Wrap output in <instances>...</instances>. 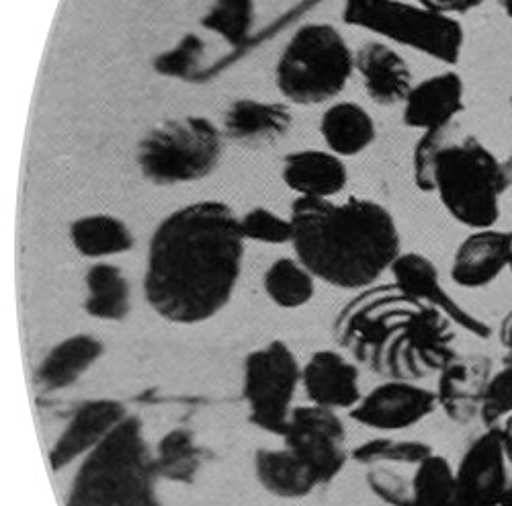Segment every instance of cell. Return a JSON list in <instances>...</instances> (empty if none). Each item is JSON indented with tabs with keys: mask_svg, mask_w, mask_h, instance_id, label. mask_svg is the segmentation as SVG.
Returning <instances> with one entry per match:
<instances>
[{
	"mask_svg": "<svg viewBox=\"0 0 512 506\" xmlns=\"http://www.w3.org/2000/svg\"><path fill=\"white\" fill-rule=\"evenodd\" d=\"M105 345L93 334H72L56 343L33 371V386L41 394L72 388L82 375L101 361Z\"/></svg>",
	"mask_w": 512,
	"mask_h": 506,
	"instance_id": "22",
	"label": "cell"
},
{
	"mask_svg": "<svg viewBox=\"0 0 512 506\" xmlns=\"http://www.w3.org/2000/svg\"><path fill=\"white\" fill-rule=\"evenodd\" d=\"M449 506H451V504H449Z\"/></svg>",
	"mask_w": 512,
	"mask_h": 506,
	"instance_id": "43",
	"label": "cell"
},
{
	"mask_svg": "<svg viewBox=\"0 0 512 506\" xmlns=\"http://www.w3.org/2000/svg\"><path fill=\"white\" fill-rule=\"evenodd\" d=\"M494 375V361L482 353H457L437 373L439 408L457 425H469L480 418L482 398Z\"/></svg>",
	"mask_w": 512,
	"mask_h": 506,
	"instance_id": "16",
	"label": "cell"
},
{
	"mask_svg": "<svg viewBox=\"0 0 512 506\" xmlns=\"http://www.w3.org/2000/svg\"><path fill=\"white\" fill-rule=\"evenodd\" d=\"M512 187V154L498 158L480 138L457 134L433 168V193L445 212L469 230L494 228L500 203Z\"/></svg>",
	"mask_w": 512,
	"mask_h": 506,
	"instance_id": "4",
	"label": "cell"
},
{
	"mask_svg": "<svg viewBox=\"0 0 512 506\" xmlns=\"http://www.w3.org/2000/svg\"><path fill=\"white\" fill-rule=\"evenodd\" d=\"M496 506H512V484L508 486V490L504 492V496L500 498V502Z\"/></svg>",
	"mask_w": 512,
	"mask_h": 506,
	"instance_id": "40",
	"label": "cell"
},
{
	"mask_svg": "<svg viewBox=\"0 0 512 506\" xmlns=\"http://www.w3.org/2000/svg\"><path fill=\"white\" fill-rule=\"evenodd\" d=\"M508 271H510V275H512V255H510V261H508Z\"/></svg>",
	"mask_w": 512,
	"mask_h": 506,
	"instance_id": "41",
	"label": "cell"
},
{
	"mask_svg": "<svg viewBox=\"0 0 512 506\" xmlns=\"http://www.w3.org/2000/svg\"><path fill=\"white\" fill-rule=\"evenodd\" d=\"M293 123V115L285 103L259 101L242 97L228 105L222 132L224 138L240 148L259 150L283 140Z\"/></svg>",
	"mask_w": 512,
	"mask_h": 506,
	"instance_id": "20",
	"label": "cell"
},
{
	"mask_svg": "<svg viewBox=\"0 0 512 506\" xmlns=\"http://www.w3.org/2000/svg\"><path fill=\"white\" fill-rule=\"evenodd\" d=\"M512 255V230L484 228L461 240L451 261V281L463 289L492 285Z\"/></svg>",
	"mask_w": 512,
	"mask_h": 506,
	"instance_id": "18",
	"label": "cell"
},
{
	"mask_svg": "<svg viewBox=\"0 0 512 506\" xmlns=\"http://www.w3.org/2000/svg\"><path fill=\"white\" fill-rule=\"evenodd\" d=\"M224 132L201 115H183L158 121L142 136L136 164L146 183L177 187L203 181L224 156Z\"/></svg>",
	"mask_w": 512,
	"mask_h": 506,
	"instance_id": "6",
	"label": "cell"
},
{
	"mask_svg": "<svg viewBox=\"0 0 512 506\" xmlns=\"http://www.w3.org/2000/svg\"><path fill=\"white\" fill-rule=\"evenodd\" d=\"M455 355V324L443 312L414 300L383 353L379 375L418 382L437 375Z\"/></svg>",
	"mask_w": 512,
	"mask_h": 506,
	"instance_id": "9",
	"label": "cell"
},
{
	"mask_svg": "<svg viewBox=\"0 0 512 506\" xmlns=\"http://www.w3.org/2000/svg\"><path fill=\"white\" fill-rule=\"evenodd\" d=\"M68 238L80 257L95 263L125 255L136 246L132 228L111 214H89L76 218L68 228Z\"/></svg>",
	"mask_w": 512,
	"mask_h": 506,
	"instance_id": "26",
	"label": "cell"
},
{
	"mask_svg": "<svg viewBox=\"0 0 512 506\" xmlns=\"http://www.w3.org/2000/svg\"><path fill=\"white\" fill-rule=\"evenodd\" d=\"M246 240L240 216L224 201L175 209L152 232L144 298L170 324L193 326L216 318L234 298Z\"/></svg>",
	"mask_w": 512,
	"mask_h": 506,
	"instance_id": "1",
	"label": "cell"
},
{
	"mask_svg": "<svg viewBox=\"0 0 512 506\" xmlns=\"http://www.w3.org/2000/svg\"><path fill=\"white\" fill-rule=\"evenodd\" d=\"M302 388L310 404L334 412H351L363 398L357 363L334 349H320L302 365Z\"/></svg>",
	"mask_w": 512,
	"mask_h": 506,
	"instance_id": "17",
	"label": "cell"
},
{
	"mask_svg": "<svg viewBox=\"0 0 512 506\" xmlns=\"http://www.w3.org/2000/svg\"><path fill=\"white\" fill-rule=\"evenodd\" d=\"M240 232L246 242H259L269 246L291 244L293 224L267 207H252L240 216Z\"/></svg>",
	"mask_w": 512,
	"mask_h": 506,
	"instance_id": "35",
	"label": "cell"
},
{
	"mask_svg": "<svg viewBox=\"0 0 512 506\" xmlns=\"http://www.w3.org/2000/svg\"><path fill=\"white\" fill-rule=\"evenodd\" d=\"M281 439L312 470L320 486L338 478L351 455L347 451L343 418L338 412L316 404L295 406Z\"/></svg>",
	"mask_w": 512,
	"mask_h": 506,
	"instance_id": "11",
	"label": "cell"
},
{
	"mask_svg": "<svg viewBox=\"0 0 512 506\" xmlns=\"http://www.w3.org/2000/svg\"><path fill=\"white\" fill-rule=\"evenodd\" d=\"M158 482L142 420L130 414L80 461L66 506H162Z\"/></svg>",
	"mask_w": 512,
	"mask_h": 506,
	"instance_id": "3",
	"label": "cell"
},
{
	"mask_svg": "<svg viewBox=\"0 0 512 506\" xmlns=\"http://www.w3.org/2000/svg\"><path fill=\"white\" fill-rule=\"evenodd\" d=\"M412 302L414 298L396 283L363 289L338 314L334 324L336 341L361 365L379 373L383 353Z\"/></svg>",
	"mask_w": 512,
	"mask_h": 506,
	"instance_id": "10",
	"label": "cell"
},
{
	"mask_svg": "<svg viewBox=\"0 0 512 506\" xmlns=\"http://www.w3.org/2000/svg\"><path fill=\"white\" fill-rule=\"evenodd\" d=\"M508 466L500 429H486L457 463L451 506H496L512 484Z\"/></svg>",
	"mask_w": 512,
	"mask_h": 506,
	"instance_id": "12",
	"label": "cell"
},
{
	"mask_svg": "<svg viewBox=\"0 0 512 506\" xmlns=\"http://www.w3.org/2000/svg\"><path fill=\"white\" fill-rule=\"evenodd\" d=\"M316 277L291 257H281L271 263L263 277L267 298L281 310H300L316 295Z\"/></svg>",
	"mask_w": 512,
	"mask_h": 506,
	"instance_id": "29",
	"label": "cell"
},
{
	"mask_svg": "<svg viewBox=\"0 0 512 506\" xmlns=\"http://www.w3.org/2000/svg\"><path fill=\"white\" fill-rule=\"evenodd\" d=\"M394 283L410 298L443 312L457 328L469 332L476 339L488 341L492 336L490 324L465 310L453 295L443 287L437 265L420 252H402L392 267Z\"/></svg>",
	"mask_w": 512,
	"mask_h": 506,
	"instance_id": "15",
	"label": "cell"
},
{
	"mask_svg": "<svg viewBox=\"0 0 512 506\" xmlns=\"http://www.w3.org/2000/svg\"><path fill=\"white\" fill-rule=\"evenodd\" d=\"M320 136L332 154L351 158L375 142L377 128L365 107L355 101H338L322 113Z\"/></svg>",
	"mask_w": 512,
	"mask_h": 506,
	"instance_id": "25",
	"label": "cell"
},
{
	"mask_svg": "<svg viewBox=\"0 0 512 506\" xmlns=\"http://www.w3.org/2000/svg\"><path fill=\"white\" fill-rule=\"evenodd\" d=\"M510 115H512V93H510Z\"/></svg>",
	"mask_w": 512,
	"mask_h": 506,
	"instance_id": "42",
	"label": "cell"
},
{
	"mask_svg": "<svg viewBox=\"0 0 512 506\" xmlns=\"http://www.w3.org/2000/svg\"><path fill=\"white\" fill-rule=\"evenodd\" d=\"M300 386L302 365L287 343L271 341L248 353L242 369V396L250 425L283 437Z\"/></svg>",
	"mask_w": 512,
	"mask_h": 506,
	"instance_id": "8",
	"label": "cell"
},
{
	"mask_svg": "<svg viewBox=\"0 0 512 506\" xmlns=\"http://www.w3.org/2000/svg\"><path fill=\"white\" fill-rule=\"evenodd\" d=\"M410 488L414 506H449L455 490V468L435 451L410 470Z\"/></svg>",
	"mask_w": 512,
	"mask_h": 506,
	"instance_id": "30",
	"label": "cell"
},
{
	"mask_svg": "<svg viewBox=\"0 0 512 506\" xmlns=\"http://www.w3.org/2000/svg\"><path fill=\"white\" fill-rule=\"evenodd\" d=\"M465 109V82L461 74L447 70L414 84L402 103V121L408 128L426 132L457 123Z\"/></svg>",
	"mask_w": 512,
	"mask_h": 506,
	"instance_id": "19",
	"label": "cell"
},
{
	"mask_svg": "<svg viewBox=\"0 0 512 506\" xmlns=\"http://www.w3.org/2000/svg\"><path fill=\"white\" fill-rule=\"evenodd\" d=\"M205 50V41L197 33H185L173 48L154 58L152 68L164 78L197 80Z\"/></svg>",
	"mask_w": 512,
	"mask_h": 506,
	"instance_id": "33",
	"label": "cell"
},
{
	"mask_svg": "<svg viewBox=\"0 0 512 506\" xmlns=\"http://www.w3.org/2000/svg\"><path fill=\"white\" fill-rule=\"evenodd\" d=\"M343 21L443 64H457L465 31L449 17L404 0H345Z\"/></svg>",
	"mask_w": 512,
	"mask_h": 506,
	"instance_id": "7",
	"label": "cell"
},
{
	"mask_svg": "<svg viewBox=\"0 0 512 506\" xmlns=\"http://www.w3.org/2000/svg\"><path fill=\"white\" fill-rule=\"evenodd\" d=\"M154 466L164 482L191 484L203 466V449L189 429H170L156 443Z\"/></svg>",
	"mask_w": 512,
	"mask_h": 506,
	"instance_id": "28",
	"label": "cell"
},
{
	"mask_svg": "<svg viewBox=\"0 0 512 506\" xmlns=\"http://www.w3.org/2000/svg\"><path fill=\"white\" fill-rule=\"evenodd\" d=\"M433 445L418 439H394L377 437L357 445L351 451L353 461L359 466H418L429 455H433Z\"/></svg>",
	"mask_w": 512,
	"mask_h": 506,
	"instance_id": "32",
	"label": "cell"
},
{
	"mask_svg": "<svg viewBox=\"0 0 512 506\" xmlns=\"http://www.w3.org/2000/svg\"><path fill=\"white\" fill-rule=\"evenodd\" d=\"M84 312L101 322H121L132 312V287L121 267L97 261L84 275Z\"/></svg>",
	"mask_w": 512,
	"mask_h": 506,
	"instance_id": "27",
	"label": "cell"
},
{
	"mask_svg": "<svg viewBox=\"0 0 512 506\" xmlns=\"http://www.w3.org/2000/svg\"><path fill=\"white\" fill-rule=\"evenodd\" d=\"M254 21V0H213L201 17V27L222 37L230 48H242L250 39Z\"/></svg>",
	"mask_w": 512,
	"mask_h": 506,
	"instance_id": "31",
	"label": "cell"
},
{
	"mask_svg": "<svg viewBox=\"0 0 512 506\" xmlns=\"http://www.w3.org/2000/svg\"><path fill=\"white\" fill-rule=\"evenodd\" d=\"M439 410L437 392L408 379H388L367 394L349 412L355 423L381 431L396 433L416 427L424 418Z\"/></svg>",
	"mask_w": 512,
	"mask_h": 506,
	"instance_id": "13",
	"label": "cell"
},
{
	"mask_svg": "<svg viewBox=\"0 0 512 506\" xmlns=\"http://www.w3.org/2000/svg\"><path fill=\"white\" fill-rule=\"evenodd\" d=\"M130 416L125 404L113 398H95L82 402L66 420L64 429L50 449V466L62 472L74 461H82L97 449Z\"/></svg>",
	"mask_w": 512,
	"mask_h": 506,
	"instance_id": "14",
	"label": "cell"
},
{
	"mask_svg": "<svg viewBox=\"0 0 512 506\" xmlns=\"http://www.w3.org/2000/svg\"><path fill=\"white\" fill-rule=\"evenodd\" d=\"M254 476L271 496L283 500L306 498L320 486L312 470L287 445L256 451Z\"/></svg>",
	"mask_w": 512,
	"mask_h": 506,
	"instance_id": "24",
	"label": "cell"
},
{
	"mask_svg": "<svg viewBox=\"0 0 512 506\" xmlns=\"http://www.w3.org/2000/svg\"><path fill=\"white\" fill-rule=\"evenodd\" d=\"M355 72L367 97L379 107L402 105L414 87L406 58L383 41L371 39L355 52Z\"/></svg>",
	"mask_w": 512,
	"mask_h": 506,
	"instance_id": "21",
	"label": "cell"
},
{
	"mask_svg": "<svg viewBox=\"0 0 512 506\" xmlns=\"http://www.w3.org/2000/svg\"><path fill=\"white\" fill-rule=\"evenodd\" d=\"M291 248L318 281L347 291L377 285L402 255V236L386 205L297 197L291 203Z\"/></svg>",
	"mask_w": 512,
	"mask_h": 506,
	"instance_id": "2",
	"label": "cell"
},
{
	"mask_svg": "<svg viewBox=\"0 0 512 506\" xmlns=\"http://www.w3.org/2000/svg\"><path fill=\"white\" fill-rule=\"evenodd\" d=\"M414 3L431 9V11L449 15V17H457V15H465L469 11L482 7L484 3H488V0H414Z\"/></svg>",
	"mask_w": 512,
	"mask_h": 506,
	"instance_id": "37",
	"label": "cell"
},
{
	"mask_svg": "<svg viewBox=\"0 0 512 506\" xmlns=\"http://www.w3.org/2000/svg\"><path fill=\"white\" fill-rule=\"evenodd\" d=\"M496 334H498L500 345H502L504 351H506L504 357H502V365L512 367V308H510V310L504 314V318L500 320Z\"/></svg>",
	"mask_w": 512,
	"mask_h": 506,
	"instance_id": "38",
	"label": "cell"
},
{
	"mask_svg": "<svg viewBox=\"0 0 512 506\" xmlns=\"http://www.w3.org/2000/svg\"><path fill=\"white\" fill-rule=\"evenodd\" d=\"M281 179L297 197L334 199L349 183V168L330 150H297L283 158Z\"/></svg>",
	"mask_w": 512,
	"mask_h": 506,
	"instance_id": "23",
	"label": "cell"
},
{
	"mask_svg": "<svg viewBox=\"0 0 512 506\" xmlns=\"http://www.w3.org/2000/svg\"><path fill=\"white\" fill-rule=\"evenodd\" d=\"M512 414V367L502 365L490 377L488 388L482 398L480 423L484 429L500 427Z\"/></svg>",
	"mask_w": 512,
	"mask_h": 506,
	"instance_id": "36",
	"label": "cell"
},
{
	"mask_svg": "<svg viewBox=\"0 0 512 506\" xmlns=\"http://www.w3.org/2000/svg\"><path fill=\"white\" fill-rule=\"evenodd\" d=\"M502 13L512 21V0H498Z\"/></svg>",
	"mask_w": 512,
	"mask_h": 506,
	"instance_id": "39",
	"label": "cell"
},
{
	"mask_svg": "<svg viewBox=\"0 0 512 506\" xmlns=\"http://www.w3.org/2000/svg\"><path fill=\"white\" fill-rule=\"evenodd\" d=\"M459 134V125H443V128L426 130L418 138L412 150V181L422 193H433V168L439 152Z\"/></svg>",
	"mask_w": 512,
	"mask_h": 506,
	"instance_id": "34",
	"label": "cell"
},
{
	"mask_svg": "<svg viewBox=\"0 0 512 506\" xmlns=\"http://www.w3.org/2000/svg\"><path fill=\"white\" fill-rule=\"evenodd\" d=\"M355 52L334 25L306 23L285 44L277 66L279 93L295 105H324L347 89Z\"/></svg>",
	"mask_w": 512,
	"mask_h": 506,
	"instance_id": "5",
	"label": "cell"
}]
</instances>
